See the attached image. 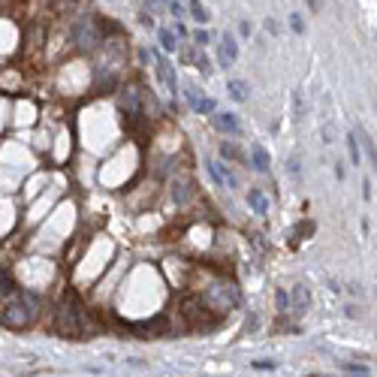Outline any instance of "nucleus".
Wrapping results in <instances>:
<instances>
[{
    "instance_id": "obj_30",
    "label": "nucleus",
    "mask_w": 377,
    "mask_h": 377,
    "mask_svg": "<svg viewBox=\"0 0 377 377\" xmlns=\"http://www.w3.org/2000/svg\"><path fill=\"white\" fill-rule=\"evenodd\" d=\"M193 42H196V45H208V42H211V34H208V31H196V34H193Z\"/></svg>"
},
{
    "instance_id": "obj_26",
    "label": "nucleus",
    "mask_w": 377,
    "mask_h": 377,
    "mask_svg": "<svg viewBox=\"0 0 377 377\" xmlns=\"http://www.w3.org/2000/svg\"><path fill=\"white\" fill-rule=\"evenodd\" d=\"M290 28H293L296 34H302V31H305V21H302V15H299V12H293V15H290Z\"/></svg>"
},
{
    "instance_id": "obj_10",
    "label": "nucleus",
    "mask_w": 377,
    "mask_h": 377,
    "mask_svg": "<svg viewBox=\"0 0 377 377\" xmlns=\"http://www.w3.org/2000/svg\"><path fill=\"white\" fill-rule=\"evenodd\" d=\"M121 109L127 112V115H139L142 112V91L139 88H121Z\"/></svg>"
},
{
    "instance_id": "obj_8",
    "label": "nucleus",
    "mask_w": 377,
    "mask_h": 377,
    "mask_svg": "<svg viewBox=\"0 0 377 377\" xmlns=\"http://www.w3.org/2000/svg\"><path fill=\"white\" fill-rule=\"evenodd\" d=\"M208 172H211L214 184H220V187H230V190H236V187H239V178H236V172L227 169L223 163H217V160H208Z\"/></svg>"
},
{
    "instance_id": "obj_19",
    "label": "nucleus",
    "mask_w": 377,
    "mask_h": 377,
    "mask_svg": "<svg viewBox=\"0 0 377 377\" xmlns=\"http://www.w3.org/2000/svg\"><path fill=\"white\" fill-rule=\"evenodd\" d=\"M347 148H350V163L359 166V163H362V154H359V142H356L353 133H347Z\"/></svg>"
},
{
    "instance_id": "obj_29",
    "label": "nucleus",
    "mask_w": 377,
    "mask_h": 377,
    "mask_svg": "<svg viewBox=\"0 0 377 377\" xmlns=\"http://www.w3.org/2000/svg\"><path fill=\"white\" fill-rule=\"evenodd\" d=\"M72 3H79V0H52V9H58V12H67Z\"/></svg>"
},
{
    "instance_id": "obj_13",
    "label": "nucleus",
    "mask_w": 377,
    "mask_h": 377,
    "mask_svg": "<svg viewBox=\"0 0 377 377\" xmlns=\"http://www.w3.org/2000/svg\"><path fill=\"white\" fill-rule=\"evenodd\" d=\"M172 199L178 203V208L190 206V199H193V187H190V181H175V184H172Z\"/></svg>"
},
{
    "instance_id": "obj_5",
    "label": "nucleus",
    "mask_w": 377,
    "mask_h": 377,
    "mask_svg": "<svg viewBox=\"0 0 377 377\" xmlns=\"http://www.w3.org/2000/svg\"><path fill=\"white\" fill-rule=\"evenodd\" d=\"M76 42H79V48H85V52H91V48H97V45H103V34H100V28L91 21V18H82L79 24H76Z\"/></svg>"
},
{
    "instance_id": "obj_25",
    "label": "nucleus",
    "mask_w": 377,
    "mask_h": 377,
    "mask_svg": "<svg viewBox=\"0 0 377 377\" xmlns=\"http://www.w3.org/2000/svg\"><path fill=\"white\" fill-rule=\"evenodd\" d=\"M193 109H196L199 115H208V112H214V100H208V97H203V100H199V103L193 106Z\"/></svg>"
},
{
    "instance_id": "obj_36",
    "label": "nucleus",
    "mask_w": 377,
    "mask_h": 377,
    "mask_svg": "<svg viewBox=\"0 0 377 377\" xmlns=\"http://www.w3.org/2000/svg\"><path fill=\"white\" fill-rule=\"evenodd\" d=\"M311 377H320V374H311Z\"/></svg>"
},
{
    "instance_id": "obj_16",
    "label": "nucleus",
    "mask_w": 377,
    "mask_h": 377,
    "mask_svg": "<svg viewBox=\"0 0 377 377\" xmlns=\"http://www.w3.org/2000/svg\"><path fill=\"white\" fill-rule=\"evenodd\" d=\"M247 206L254 208L257 214H266V211H269V199H266V193H263L260 187H250V193H247Z\"/></svg>"
},
{
    "instance_id": "obj_17",
    "label": "nucleus",
    "mask_w": 377,
    "mask_h": 377,
    "mask_svg": "<svg viewBox=\"0 0 377 377\" xmlns=\"http://www.w3.org/2000/svg\"><path fill=\"white\" fill-rule=\"evenodd\" d=\"M181 61H187V64H193L196 69H203V76H208V61H206V55H196L193 48H181Z\"/></svg>"
},
{
    "instance_id": "obj_6",
    "label": "nucleus",
    "mask_w": 377,
    "mask_h": 377,
    "mask_svg": "<svg viewBox=\"0 0 377 377\" xmlns=\"http://www.w3.org/2000/svg\"><path fill=\"white\" fill-rule=\"evenodd\" d=\"M154 72H157V79L163 82V88H166L169 94H178V79H175V69H172L169 58H163L160 52H154Z\"/></svg>"
},
{
    "instance_id": "obj_15",
    "label": "nucleus",
    "mask_w": 377,
    "mask_h": 377,
    "mask_svg": "<svg viewBox=\"0 0 377 377\" xmlns=\"http://www.w3.org/2000/svg\"><path fill=\"white\" fill-rule=\"evenodd\" d=\"M269 160H272L269 151H266L263 145L254 142V145H250V160H247V163H254V169L257 172H269Z\"/></svg>"
},
{
    "instance_id": "obj_24",
    "label": "nucleus",
    "mask_w": 377,
    "mask_h": 377,
    "mask_svg": "<svg viewBox=\"0 0 377 377\" xmlns=\"http://www.w3.org/2000/svg\"><path fill=\"white\" fill-rule=\"evenodd\" d=\"M274 299H278V311H290V296H287V290H278Z\"/></svg>"
},
{
    "instance_id": "obj_27",
    "label": "nucleus",
    "mask_w": 377,
    "mask_h": 377,
    "mask_svg": "<svg viewBox=\"0 0 377 377\" xmlns=\"http://www.w3.org/2000/svg\"><path fill=\"white\" fill-rule=\"evenodd\" d=\"M290 175H293V178H302V163H299V157H296V154L290 157Z\"/></svg>"
},
{
    "instance_id": "obj_3",
    "label": "nucleus",
    "mask_w": 377,
    "mask_h": 377,
    "mask_svg": "<svg viewBox=\"0 0 377 377\" xmlns=\"http://www.w3.org/2000/svg\"><path fill=\"white\" fill-rule=\"evenodd\" d=\"M82 320H85V308L76 302V296L69 293L67 299L61 302V308L55 314V332L67 335V338H76L82 335Z\"/></svg>"
},
{
    "instance_id": "obj_31",
    "label": "nucleus",
    "mask_w": 377,
    "mask_h": 377,
    "mask_svg": "<svg viewBox=\"0 0 377 377\" xmlns=\"http://www.w3.org/2000/svg\"><path fill=\"white\" fill-rule=\"evenodd\" d=\"M169 12L175 15V18H181V15H184V6H181L178 0H169Z\"/></svg>"
},
{
    "instance_id": "obj_20",
    "label": "nucleus",
    "mask_w": 377,
    "mask_h": 377,
    "mask_svg": "<svg viewBox=\"0 0 377 377\" xmlns=\"http://www.w3.org/2000/svg\"><path fill=\"white\" fill-rule=\"evenodd\" d=\"M190 15H193L199 24H206L208 18H211V15H208V9L203 6V3H199V0H190Z\"/></svg>"
},
{
    "instance_id": "obj_14",
    "label": "nucleus",
    "mask_w": 377,
    "mask_h": 377,
    "mask_svg": "<svg viewBox=\"0 0 377 377\" xmlns=\"http://www.w3.org/2000/svg\"><path fill=\"white\" fill-rule=\"evenodd\" d=\"M15 293H18V284H15V278L9 274V269H3V266H0V302L12 299Z\"/></svg>"
},
{
    "instance_id": "obj_18",
    "label": "nucleus",
    "mask_w": 377,
    "mask_h": 377,
    "mask_svg": "<svg viewBox=\"0 0 377 377\" xmlns=\"http://www.w3.org/2000/svg\"><path fill=\"white\" fill-rule=\"evenodd\" d=\"M220 157H230V160L247 163V160H244V154H241V148H239V145H233V142H223V145H220Z\"/></svg>"
},
{
    "instance_id": "obj_34",
    "label": "nucleus",
    "mask_w": 377,
    "mask_h": 377,
    "mask_svg": "<svg viewBox=\"0 0 377 377\" xmlns=\"http://www.w3.org/2000/svg\"><path fill=\"white\" fill-rule=\"evenodd\" d=\"M266 31H269V34H274V31H278V24H274L272 18H266Z\"/></svg>"
},
{
    "instance_id": "obj_22",
    "label": "nucleus",
    "mask_w": 377,
    "mask_h": 377,
    "mask_svg": "<svg viewBox=\"0 0 377 377\" xmlns=\"http://www.w3.org/2000/svg\"><path fill=\"white\" fill-rule=\"evenodd\" d=\"M160 45H163V52H175L178 48V39L172 31H160Z\"/></svg>"
},
{
    "instance_id": "obj_33",
    "label": "nucleus",
    "mask_w": 377,
    "mask_h": 377,
    "mask_svg": "<svg viewBox=\"0 0 377 377\" xmlns=\"http://www.w3.org/2000/svg\"><path fill=\"white\" fill-rule=\"evenodd\" d=\"M239 31H241V36H250V24H247V21H241Z\"/></svg>"
},
{
    "instance_id": "obj_12",
    "label": "nucleus",
    "mask_w": 377,
    "mask_h": 377,
    "mask_svg": "<svg viewBox=\"0 0 377 377\" xmlns=\"http://www.w3.org/2000/svg\"><path fill=\"white\" fill-rule=\"evenodd\" d=\"M227 91H230V97H233L236 103H247V100H250V85H247L244 79H230V82H227Z\"/></svg>"
},
{
    "instance_id": "obj_1",
    "label": "nucleus",
    "mask_w": 377,
    "mask_h": 377,
    "mask_svg": "<svg viewBox=\"0 0 377 377\" xmlns=\"http://www.w3.org/2000/svg\"><path fill=\"white\" fill-rule=\"evenodd\" d=\"M124 64H127V48H124V42H121V39H106L103 55H100V61H97V67H94L97 85H100V88H103V85H115V79H118V72L124 69Z\"/></svg>"
},
{
    "instance_id": "obj_35",
    "label": "nucleus",
    "mask_w": 377,
    "mask_h": 377,
    "mask_svg": "<svg viewBox=\"0 0 377 377\" xmlns=\"http://www.w3.org/2000/svg\"><path fill=\"white\" fill-rule=\"evenodd\" d=\"M308 6H311V12H320V0H308Z\"/></svg>"
},
{
    "instance_id": "obj_7",
    "label": "nucleus",
    "mask_w": 377,
    "mask_h": 377,
    "mask_svg": "<svg viewBox=\"0 0 377 377\" xmlns=\"http://www.w3.org/2000/svg\"><path fill=\"white\" fill-rule=\"evenodd\" d=\"M287 296H290V311H293L296 317H305V311L311 308V290L308 287H305V284H296Z\"/></svg>"
},
{
    "instance_id": "obj_11",
    "label": "nucleus",
    "mask_w": 377,
    "mask_h": 377,
    "mask_svg": "<svg viewBox=\"0 0 377 377\" xmlns=\"http://www.w3.org/2000/svg\"><path fill=\"white\" fill-rule=\"evenodd\" d=\"M214 127H217L220 133H227V136H241V124L233 112H217V115H214Z\"/></svg>"
},
{
    "instance_id": "obj_21",
    "label": "nucleus",
    "mask_w": 377,
    "mask_h": 377,
    "mask_svg": "<svg viewBox=\"0 0 377 377\" xmlns=\"http://www.w3.org/2000/svg\"><path fill=\"white\" fill-rule=\"evenodd\" d=\"M142 3H145V12H148V15H151V12L160 15V12L169 9V0H142Z\"/></svg>"
},
{
    "instance_id": "obj_23",
    "label": "nucleus",
    "mask_w": 377,
    "mask_h": 377,
    "mask_svg": "<svg viewBox=\"0 0 377 377\" xmlns=\"http://www.w3.org/2000/svg\"><path fill=\"white\" fill-rule=\"evenodd\" d=\"M184 97H187V103L196 106L203 97H199V91H196V85H184Z\"/></svg>"
},
{
    "instance_id": "obj_9",
    "label": "nucleus",
    "mask_w": 377,
    "mask_h": 377,
    "mask_svg": "<svg viewBox=\"0 0 377 377\" xmlns=\"http://www.w3.org/2000/svg\"><path fill=\"white\" fill-rule=\"evenodd\" d=\"M217 61H220V67H233V64L239 61V42L230 34L223 36V42H220V48H217Z\"/></svg>"
},
{
    "instance_id": "obj_32",
    "label": "nucleus",
    "mask_w": 377,
    "mask_h": 377,
    "mask_svg": "<svg viewBox=\"0 0 377 377\" xmlns=\"http://www.w3.org/2000/svg\"><path fill=\"white\" fill-rule=\"evenodd\" d=\"M362 196H365V199H371V178H365V181H362Z\"/></svg>"
},
{
    "instance_id": "obj_2",
    "label": "nucleus",
    "mask_w": 377,
    "mask_h": 377,
    "mask_svg": "<svg viewBox=\"0 0 377 377\" xmlns=\"http://www.w3.org/2000/svg\"><path fill=\"white\" fill-rule=\"evenodd\" d=\"M36 305H39V299H36L34 293H24V290H18L12 299H6V302L0 305V323L21 329V326H28V323L34 320Z\"/></svg>"
},
{
    "instance_id": "obj_28",
    "label": "nucleus",
    "mask_w": 377,
    "mask_h": 377,
    "mask_svg": "<svg viewBox=\"0 0 377 377\" xmlns=\"http://www.w3.org/2000/svg\"><path fill=\"white\" fill-rule=\"evenodd\" d=\"M293 103H296V118H302V115H305V100H302V94H299V91L293 94Z\"/></svg>"
},
{
    "instance_id": "obj_4",
    "label": "nucleus",
    "mask_w": 377,
    "mask_h": 377,
    "mask_svg": "<svg viewBox=\"0 0 377 377\" xmlns=\"http://www.w3.org/2000/svg\"><path fill=\"white\" fill-rule=\"evenodd\" d=\"M239 287H233L230 281H214L211 287L206 290V302L214 311H233L239 305Z\"/></svg>"
}]
</instances>
